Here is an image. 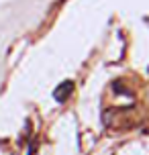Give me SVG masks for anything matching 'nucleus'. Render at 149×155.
I'll return each mask as SVG.
<instances>
[{
	"label": "nucleus",
	"instance_id": "obj_1",
	"mask_svg": "<svg viewBox=\"0 0 149 155\" xmlns=\"http://www.w3.org/2000/svg\"><path fill=\"white\" fill-rule=\"evenodd\" d=\"M63 92H68V94H71V82H65V84H61L57 90H55V98L59 102H63L65 98H63Z\"/></svg>",
	"mask_w": 149,
	"mask_h": 155
}]
</instances>
